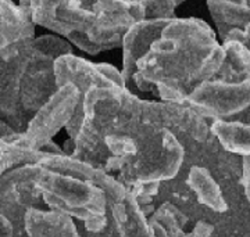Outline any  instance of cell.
<instances>
[{
	"instance_id": "obj_2",
	"label": "cell",
	"mask_w": 250,
	"mask_h": 237,
	"mask_svg": "<svg viewBox=\"0 0 250 237\" xmlns=\"http://www.w3.org/2000/svg\"><path fill=\"white\" fill-rule=\"evenodd\" d=\"M59 35H41L0 50V119L24 133L29 121L59 90L54 61L71 54Z\"/></svg>"
},
{
	"instance_id": "obj_5",
	"label": "cell",
	"mask_w": 250,
	"mask_h": 237,
	"mask_svg": "<svg viewBox=\"0 0 250 237\" xmlns=\"http://www.w3.org/2000/svg\"><path fill=\"white\" fill-rule=\"evenodd\" d=\"M185 104L208 121H233L250 107V78L227 59L211 79L200 83Z\"/></svg>"
},
{
	"instance_id": "obj_11",
	"label": "cell",
	"mask_w": 250,
	"mask_h": 237,
	"mask_svg": "<svg viewBox=\"0 0 250 237\" xmlns=\"http://www.w3.org/2000/svg\"><path fill=\"white\" fill-rule=\"evenodd\" d=\"M107 207L120 237H153L146 214L129 189L120 200Z\"/></svg>"
},
{
	"instance_id": "obj_18",
	"label": "cell",
	"mask_w": 250,
	"mask_h": 237,
	"mask_svg": "<svg viewBox=\"0 0 250 237\" xmlns=\"http://www.w3.org/2000/svg\"><path fill=\"white\" fill-rule=\"evenodd\" d=\"M149 220L160 223L168 237H188L187 233L182 230V226L188 222L187 215H184L171 202L161 204L160 208L153 214Z\"/></svg>"
},
{
	"instance_id": "obj_22",
	"label": "cell",
	"mask_w": 250,
	"mask_h": 237,
	"mask_svg": "<svg viewBox=\"0 0 250 237\" xmlns=\"http://www.w3.org/2000/svg\"><path fill=\"white\" fill-rule=\"evenodd\" d=\"M241 184L242 187H243L245 197H246V200L250 204V156L242 157Z\"/></svg>"
},
{
	"instance_id": "obj_25",
	"label": "cell",
	"mask_w": 250,
	"mask_h": 237,
	"mask_svg": "<svg viewBox=\"0 0 250 237\" xmlns=\"http://www.w3.org/2000/svg\"><path fill=\"white\" fill-rule=\"evenodd\" d=\"M83 232L86 233V236H82V235H81V237H120L116 226H114V222H113L111 217H110V214H108L107 225H106V228L103 229V230H100L98 233H90V232L83 229Z\"/></svg>"
},
{
	"instance_id": "obj_15",
	"label": "cell",
	"mask_w": 250,
	"mask_h": 237,
	"mask_svg": "<svg viewBox=\"0 0 250 237\" xmlns=\"http://www.w3.org/2000/svg\"><path fill=\"white\" fill-rule=\"evenodd\" d=\"M187 183L196 196L197 201L205 207L218 214L228 211V202L224 197L223 189L208 168L193 165L189 169Z\"/></svg>"
},
{
	"instance_id": "obj_4",
	"label": "cell",
	"mask_w": 250,
	"mask_h": 237,
	"mask_svg": "<svg viewBox=\"0 0 250 237\" xmlns=\"http://www.w3.org/2000/svg\"><path fill=\"white\" fill-rule=\"evenodd\" d=\"M145 11L135 0H88V18L77 35L67 40L82 52L96 56L121 47L123 38Z\"/></svg>"
},
{
	"instance_id": "obj_8",
	"label": "cell",
	"mask_w": 250,
	"mask_h": 237,
	"mask_svg": "<svg viewBox=\"0 0 250 237\" xmlns=\"http://www.w3.org/2000/svg\"><path fill=\"white\" fill-rule=\"evenodd\" d=\"M54 77L59 88L71 83L81 97L95 88L125 86L121 70L104 62H92L71 54H64L54 61Z\"/></svg>"
},
{
	"instance_id": "obj_13",
	"label": "cell",
	"mask_w": 250,
	"mask_h": 237,
	"mask_svg": "<svg viewBox=\"0 0 250 237\" xmlns=\"http://www.w3.org/2000/svg\"><path fill=\"white\" fill-rule=\"evenodd\" d=\"M27 237H81L71 217L53 210L31 208L25 215Z\"/></svg>"
},
{
	"instance_id": "obj_14",
	"label": "cell",
	"mask_w": 250,
	"mask_h": 237,
	"mask_svg": "<svg viewBox=\"0 0 250 237\" xmlns=\"http://www.w3.org/2000/svg\"><path fill=\"white\" fill-rule=\"evenodd\" d=\"M217 34L223 40L232 31H245L250 22V0H207Z\"/></svg>"
},
{
	"instance_id": "obj_27",
	"label": "cell",
	"mask_w": 250,
	"mask_h": 237,
	"mask_svg": "<svg viewBox=\"0 0 250 237\" xmlns=\"http://www.w3.org/2000/svg\"><path fill=\"white\" fill-rule=\"evenodd\" d=\"M20 133L14 131L9 123H6L3 119H0V139H7V138H13L17 136Z\"/></svg>"
},
{
	"instance_id": "obj_23",
	"label": "cell",
	"mask_w": 250,
	"mask_h": 237,
	"mask_svg": "<svg viewBox=\"0 0 250 237\" xmlns=\"http://www.w3.org/2000/svg\"><path fill=\"white\" fill-rule=\"evenodd\" d=\"M225 40H236V42L243 44L248 50H250V22L245 31H232L223 42H225Z\"/></svg>"
},
{
	"instance_id": "obj_1",
	"label": "cell",
	"mask_w": 250,
	"mask_h": 237,
	"mask_svg": "<svg viewBox=\"0 0 250 237\" xmlns=\"http://www.w3.org/2000/svg\"><path fill=\"white\" fill-rule=\"evenodd\" d=\"M227 60L214 29L200 18H170L160 36L136 62L134 90L153 92L161 101L185 104L200 83Z\"/></svg>"
},
{
	"instance_id": "obj_28",
	"label": "cell",
	"mask_w": 250,
	"mask_h": 237,
	"mask_svg": "<svg viewBox=\"0 0 250 237\" xmlns=\"http://www.w3.org/2000/svg\"><path fill=\"white\" fill-rule=\"evenodd\" d=\"M149 223H150V228H152L153 237H168L167 232L164 230V228L161 226L160 223L153 222V220H149Z\"/></svg>"
},
{
	"instance_id": "obj_6",
	"label": "cell",
	"mask_w": 250,
	"mask_h": 237,
	"mask_svg": "<svg viewBox=\"0 0 250 237\" xmlns=\"http://www.w3.org/2000/svg\"><path fill=\"white\" fill-rule=\"evenodd\" d=\"M39 174V164H24L11 168L0 176V215L11 220L16 237H27L25 215L28 210H43L45 202L36 186Z\"/></svg>"
},
{
	"instance_id": "obj_7",
	"label": "cell",
	"mask_w": 250,
	"mask_h": 237,
	"mask_svg": "<svg viewBox=\"0 0 250 237\" xmlns=\"http://www.w3.org/2000/svg\"><path fill=\"white\" fill-rule=\"evenodd\" d=\"M82 97L74 85H64L41 107V110L29 121L27 129L21 133L22 141L28 149L43 150L53 141V136L70 122Z\"/></svg>"
},
{
	"instance_id": "obj_20",
	"label": "cell",
	"mask_w": 250,
	"mask_h": 237,
	"mask_svg": "<svg viewBox=\"0 0 250 237\" xmlns=\"http://www.w3.org/2000/svg\"><path fill=\"white\" fill-rule=\"evenodd\" d=\"M223 44L227 59L236 70L250 78V50L236 40H225Z\"/></svg>"
},
{
	"instance_id": "obj_26",
	"label": "cell",
	"mask_w": 250,
	"mask_h": 237,
	"mask_svg": "<svg viewBox=\"0 0 250 237\" xmlns=\"http://www.w3.org/2000/svg\"><path fill=\"white\" fill-rule=\"evenodd\" d=\"M0 237H16L14 225L3 215H0Z\"/></svg>"
},
{
	"instance_id": "obj_17",
	"label": "cell",
	"mask_w": 250,
	"mask_h": 237,
	"mask_svg": "<svg viewBox=\"0 0 250 237\" xmlns=\"http://www.w3.org/2000/svg\"><path fill=\"white\" fill-rule=\"evenodd\" d=\"M50 153L42 150H31L22 141L21 133L13 138L0 139V176L11 168L24 164H38Z\"/></svg>"
},
{
	"instance_id": "obj_24",
	"label": "cell",
	"mask_w": 250,
	"mask_h": 237,
	"mask_svg": "<svg viewBox=\"0 0 250 237\" xmlns=\"http://www.w3.org/2000/svg\"><path fill=\"white\" fill-rule=\"evenodd\" d=\"M213 233H214V226L205 220H200L197 222L193 230L188 233V237H211Z\"/></svg>"
},
{
	"instance_id": "obj_12",
	"label": "cell",
	"mask_w": 250,
	"mask_h": 237,
	"mask_svg": "<svg viewBox=\"0 0 250 237\" xmlns=\"http://www.w3.org/2000/svg\"><path fill=\"white\" fill-rule=\"evenodd\" d=\"M35 26L29 11L13 0H0V50L35 38Z\"/></svg>"
},
{
	"instance_id": "obj_19",
	"label": "cell",
	"mask_w": 250,
	"mask_h": 237,
	"mask_svg": "<svg viewBox=\"0 0 250 237\" xmlns=\"http://www.w3.org/2000/svg\"><path fill=\"white\" fill-rule=\"evenodd\" d=\"M145 11V18H174L175 10L185 0H135Z\"/></svg>"
},
{
	"instance_id": "obj_21",
	"label": "cell",
	"mask_w": 250,
	"mask_h": 237,
	"mask_svg": "<svg viewBox=\"0 0 250 237\" xmlns=\"http://www.w3.org/2000/svg\"><path fill=\"white\" fill-rule=\"evenodd\" d=\"M86 1H88V0H68L70 9H71V11L77 16V17L80 18L81 21L80 29H78L75 34L81 32V29L83 28L85 21H86V18H88V6H86ZM75 34H72V35H75ZM71 36H70V38H71ZM67 39H68V38H67Z\"/></svg>"
},
{
	"instance_id": "obj_3",
	"label": "cell",
	"mask_w": 250,
	"mask_h": 237,
	"mask_svg": "<svg viewBox=\"0 0 250 237\" xmlns=\"http://www.w3.org/2000/svg\"><path fill=\"white\" fill-rule=\"evenodd\" d=\"M36 186L49 210L59 211L81 220L83 229L90 233H98L106 228L107 200L98 186L43 167H41Z\"/></svg>"
},
{
	"instance_id": "obj_9",
	"label": "cell",
	"mask_w": 250,
	"mask_h": 237,
	"mask_svg": "<svg viewBox=\"0 0 250 237\" xmlns=\"http://www.w3.org/2000/svg\"><path fill=\"white\" fill-rule=\"evenodd\" d=\"M38 164L41 167L74 176V178H78V179L86 180L89 183L98 186L106 196L107 205L120 200L128 190V187L124 183L117 180L114 176L110 175L104 169L95 167L86 161L77 159L67 154H49Z\"/></svg>"
},
{
	"instance_id": "obj_10",
	"label": "cell",
	"mask_w": 250,
	"mask_h": 237,
	"mask_svg": "<svg viewBox=\"0 0 250 237\" xmlns=\"http://www.w3.org/2000/svg\"><path fill=\"white\" fill-rule=\"evenodd\" d=\"M170 18H145L131 26L123 38V68L121 75L125 88L134 92V74L136 62L149 50L150 44L160 36Z\"/></svg>"
},
{
	"instance_id": "obj_16",
	"label": "cell",
	"mask_w": 250,
	"mask_h": 237,
	"mask_svg": "<svg viewBox=\"0 0 250 237\" xmlns=\"http://www.w3.org/2000/svg\"><path fill=\"white\" fill-rule=\"evenodd\" d=\"M210 131L225 151L242 157L250 156V123L217 119L211 122Z\"/></svg>"
}]
</instances>
